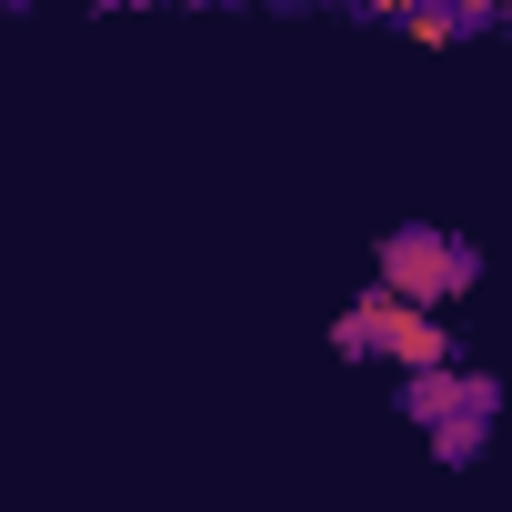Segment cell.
I'll use <instances>...</instances> for the list:
<instances>
[{
  "label": "cell",
  "mask_w": 512,
  "mask_h": 512,
  "mask_svg": "<svg viewBox=\"0 0 512 512\" xmlns=\"http://www.w3.org/2000/svg\"><path fill=\"white\" fill-rule=\"evenodd\" d=\"M492 402H502V392H492L482 372H432V382H412V412L432 422V442H442V452H472V442H482V422H492Z\"/></svg>",
  "instance_id": "obj_3"
},
{
  "label": "cell",
  "mask_w": 512,
  "mask_h": 512,
  "mask_svg": "<svg viewBox=\"0 0 512 512\" xmlns=\"http://www.w3.org/2000/svg\"><path fill=\"white\" fill-rule=\"evenodd\" d=\"M472 241H452V231H392V251H382V292H402L412 312H442L452 292H472Z\"/></svg>",
  "instance_id": "obj_2"
},
{
  "label": "cell",
  "mask_w": 512,
  "mask_h": 512,
  "mask_svg": "<svg viewBox=\"0 0 512 512\" xmlns=\"http://www.w3.org/2000/svg\"><path fill=\"white\" fill-rule=\"evenodd\" d=\"M332 342H342V352H382V362H402L412 382L452 372V322H442V312H412L402 292H362Z\"/></svg>",
  "instance_id": "obj_1"
},
{
  "label": "cell",
  "mask_w": 512,
  "mask_h": 512,
  "mask_svg": "<svg viewBox=\"0 0 512 512\" xmlns=\"http://www.w3.org/2000/svg\"><path fill=\"white\" fill-rule=\"evenodd\" d=\"M392 31H402V41H462L472 21H462V11H402Z\"/></svg>",
  "instance_id": "obj_4"
}]
</instances>
